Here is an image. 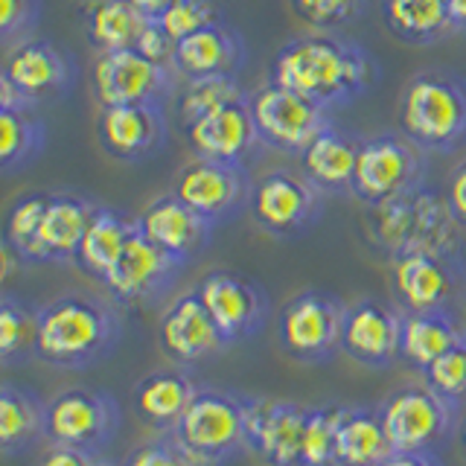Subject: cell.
<instances>
[{
  "label": "cell",
  "instance_id": "1",
  "mask_svg": "<svg viewBox=\"0 0 466 466\" xmlns=\"http://www.w3.org/2000/svg\"><path fill=\"white\" fill-rule=\"evenodd\" d=\"M376 79V65L356 41L332 33H312L289 41L271 62V82L289 87L320 108L344 106Z\"/></svg>",
  "mask_w": 466,
  "mask_h": 466
},
{
  "label": "cell",
  "instance_id": "2",
  "mask_svg": "<svg viewBox=\"0 0 466 466\" xmlns=\"http://www.w3.org/2000/svg\"><path fill=\"white\" fill-rule=\"evenodd\" d=\"M120 341V312L108 300L85 291L41 306L38 356L62 370H85L102 361Z\"/></svg>",
  "mask_w": 466,
  "mask_h": 466
},
{
  "label": "cell",
  "instance_id": "3",
  "mask_svg": "<svg viewBox=\"0 0 466 466\" xmlns=\"http://www.w3.org/2000/svg\"><path fill=\"white\" fill-rule=\"evenodd\" d=\"M461 225L449 210L446 196L420 187L382 204H370L368 233L370 242L390 259L408 251L461 254Z\"/></svg>",
  "mask_w": 466,
  "mask_h": 466
},
{
  "label": "cell",
  "instance_id": "4",
  "mask_svg": "<svg viewBox=\"0 0 466 466\" xmlns=\"http://www.w3.org/2000/svg\"><path fill=\"white\" fill-rule=\"evenodd\" d=\"M400 131L422 152H455L466 143V79L426 70L405 85Z\"/></svg>",
  "mask_w": 466,
  "mask_h": 466
},
{
  "label": "cell",
  "instance_id": "5",
  "mask_svg": "<svg viewBox=\"0 0 466 466\" xmlns=\"http://www.w3.org/2000/svg\"><path fill=\"white\" fill-rule=\"evenodd\" d=\"M248 397L222 388H198L172 437L201 466H218L245 449Z\"/></svg>",
  "mask_w": 466,
  "mask_h": 466
},
{
  "label": "cell",
  "instance_id": "6",
  "mask_svg": "<svg viewBox=\"0 0 466 466\" xmlns=\"http://www.w3.org/2000/svg\"><path fill=\"white\" fill-rule=\"evenodd\" d=\"M76 65L53 41L26 38L6 53L0 73V108H35L73 91Z\"/></svg>",
  "mask_w": 466,
  "mask_h": 466
},
{
  "label": "cell",
  "instance_id": "7",
  "mask_svg": "<svg viewBox=\"0 0 466 466\" xmlns=\"http://www.w3.org/2000/svg\"><path fill=\"white\" fill-rule=\"evenodd\" d=\"M385 434L393 451H434L449 441L458 420V405L429 385H411L379 405Z\"/></svg>",
  "mask_w": 466,
  "mask_h": 466
},
{
  "label": "cell",
  "instance_id": "8",
  "mask_svg": "<svg viewBox=\"0 0 466 466\" xmlns=\"http://www.w3.org/2000/svg\"><path fill=\"white\" fill-rule=\"evenodd\" d=\"M347 306L320 289H306L291 298L277 324V339L286 350V356L295 361H324L341 350V329H344Z\"/></svg>",
  "mask_w": 466,
  "mask_h": 466
},
{
  "label": "cell",
  "instance_id": "9",
  "mask_svg": "<svg viewBox=\"0 0 466 466\" xmlns=\"http://www.w3.org/2000/svg\"><path fill=\"white\" fill-rule=\"evenodd\" d=\"M422 178H426L422 149L408 137L379 135L370 140H361L353 196L361 198L368 208L405 193H414V189L422 187Z\"/></svg>",
  "mask_w": 466,
  "mask_h": 466
},
{
  "label": "cell",
  "instance_id": "10",
  "mask_svg": "<svg viewBox=\"0 0 466 466\" xmlns=\"http://www.w3.org/2000/svg\"><path fill=\"white\" fill-rule=\"evenodd\" d=\"M463 283L461 254L408 251L390 259V286L402 312H451Z\"/></svg>",
  "mask_w": 466,
  "mask_h": 466
},
{
  "label": "cell",
  "instance_id": "11",
  "mask_svg": "<svg viewBox=\"0 0 466 466\" xmlns=\"http://www.w3.org/2000/svg\"><path fill=\"white\" fill-rule=\"evenodd\" d=\"M120 429V405L99 388H67L47 402V441L96 451Z\"/></svg>",
  "mask_w": 466,
  "mask_h": 466
},
{
  "label": "cell",
  "instance_id": "12",
  "mask_svg": "<svg viewBox=\"0 0 466 466\" xmlns=\"http://www.w3.org/2000/svg\"><path fill=\"white\" fill-rule=\"evenodd\" d=\"M248 108L259 140L289 155H300L329 126L327 108L277 82L262 85L257 94L248 96Z\"/></svg>",
  "mask_w": 466,
  "mask_h": 466
},
{
  "label": "cell",
  "instance_id": "13",
  "mask_svg": "<svg viewBox=\"0 0 466 466\" xmlns=\"http://www.w3.org/2000/svg\"><path fill=\"white\" fill-rule=\"evenodd\" d=\"M324 193L300 172L274 169L266 172L251 189L254 222L280 239H295L309 230L320 216Z\"/></svg>",
  "mask_w": 466,
  "mask_h": 466
},
{
  "label": "cell",
  "instance_id": "14",
  "mask_svg": "<svg viewBox=\"0 0 466 466\" xmlns=\"http://www.w3.org/2000/svg\"><path fill=\"white\" fill-rule=\"evenodd\" d=\"M251 189L254 184L248 181L242 164L196 157L181 169L172 193L216 228L218 222L237 216L245 204H251Z\"/></svg>",
  "mask_w": 466,
  "mask_h": 466
},
{
  "label": "cell",
  "instance_id": "15",
  "mask_svg": "<svg viewBox=\"0 0 466 466\" xmlns=\"http://www.w3.org/2000/svg\"><path fill=\"white\" fill-rule=\"evenodd\" d=\"M178 73L152 65L137 50L99 53L94 62V94L102 108L137 106V102H160L172 94Z\"/></svg>",
  "mask_w": 466,
  "mask_h": 466
},
{
  "label": "cell",
  "instance_id": "16",
  "mask_svg": "<svg viewBox=\"0 0 466 466\" xmlns=\"http://www.w3.org/2000/svg\"><path fill=\"white\" fill-rule=\"evenodd\" d=\"M196 291L228 344L251 339L266 327L268 295L248 277L233 271H210L198 280Z\"/></svg>",
  "mask_w": 466,
  "mask_h": 466
},
{
  "label": "cell",
  "instance_id": "17",
  "mask_svg": "<svg viewBox=\"0 0 466 466\" xmlns=\"http://www.w3.org/2000/svg\"><path fill=\"white\" fill-rule=\"evenodd\" d=\"M309 408L291 400H251L245 414V449L268 466H300Z\"/></svg>",
  "mask_w": 466,
  "mask_h": 466
},
{
  "label": "cell",
  "instance_id": "18",
  "mask_svg": "<svg viewBox=\"0 0 466 466\" xmlns=\"http://www.w3.org/2000/svg\"><path fill=\"white\" fill-rule=\"evenodd\" d=\"M99 146L114 160L140 164L167 146V116L160 102L137 106H108L99 111L96 123Z\"/></svg>",
  "mask_w": 466,
  "mask_h": 466
},
{
  "label": "cell",
  "instance_id": "19",
  "mask_svg": "<svg viewBox=\"0 0 466 466\" xmlns=\"http://www.w3.org/2000/svg\"><path fill=\"white\" fill-rule=\"evenodd\" d=\"M400 339H402V309L364 298L347 306L344 329H341V350L364 364V368L385 370L400 359Z\"/></svg>",
  "mask_w": 466,
  "mask_h": 466
},
{
  "label": "cell",
  "instance_id": "20",
  "mask_svg": "<svg viewBox=\"0 0 466 466\" xmlns=\"http://www.w3.org/2000/svg\"><path fill=\"white\" fill-rule=\"evenodd\" d=\"M184 268V262L160 251L155 242H149L140 233V228L131 233L120 262L108 274L106 289L114 300L120 303H143L152 300L172 286V280Z\"/></svg>",
  "mask_w": 466,
  "mask_h": 466
},
{
  "label": "cell",
  "instance_id": "21",
  "mask_svg": "<svg viewBox=\"0 0 466 466\" xmlns=\"http://www.w3.org/2000/svg\"><path fill=\"white\" fill-rule=\"evenodd\" d=\"M157 339L160 350L175 364H193L228 347V339L216 327L210 312L204 309L196 289L187 291V295H178L167 306L157 327Z\"/></svg>",
  "mask_w": 466,
  "mask_h": 466
},
{
  "label": "cell",
  "instance_id": "22",
  "mask_svg": "<svg viewBox=\"0 0 466 466\" xmlns=\"http://www.w3.org/2000/svg\"><path fill=\"white\" fill-rule=\"evenodd\" d=\"M137 228L146 239L184 262V266L189 259H196L213 237V225L208 218H201L193 208H187L175 193L155 198L140 213Z\"/></svg>",
  "mask_w": 466,
  "mask_h": 466
},
{
  "label": "cell",
  "instance_id": "23",
  "mask_svg": "<svg viewBox=\"0 0 466 466\" xmlns=\"http://www.w3.org/2000/svg\"><path fill=\"white\" fill-rule=\"evenodd\" d=\"M187 137L198 157L218 164H242L259 140L248 99L201 116L187 128Z\"/></svg>",
  "mask_w": 466,
  "mask_h": 466
},
{
  "label": "cell",
  "instance_id": "24",
  "mask_svg": "<svg viewBox=\"0 0 466 466\" xmlns=\"http://www.w3.org/2000/svg\"><path fill=\"white\" fill-rule=\"evenodd\" d=\"M245 65V41L222 21L175 44V73L184 79L237 76Z\"/></svg>",
  "mask_w": 466,
  "mask_h": 466
},
{
  "label": "cell",
  "instance_id": "25",
  "mask_svg": "<svg viewBox=\"0 0 466 466\" xmlns=\"http://www.w3.org/2000/svg\"><path fill=\"white\" fill-rule=\"evenodd\" d=\"M196 390L198 385L187 370L164 368L140 379L131 390V402H135V411L146 426L160 434H172L189 402H193Z\"/></svg>",
  "mask_w": 466,
  "mask_h": 466
},
{
  "label": "cell",
  "instance_id": "26",
  "mask_svg": "<svg viewBox=\"0 0 466 466\" xmlns=\"http://www.w3.org/2000/svg\"><path fill=\"white\" fill-rule=\"evenodd\" d=\"M359 140L341 135L332 126H327L320 135L300 152L303 175L309 178L320 193L339 196L353 193L356 178V160H359Z\"/></svg>",
  "mask_w": 466,
  "mask_h": 466
},
{
  "label": "cell",
  "instance_id": "27",
  "mask_svg": "<svg viewBox=\"0 0 466 466\" xmlns=\"http://www.w3.org/2000/svg\"><path fill=\"white\" fill-rule=\"evenodd\" d=\"M94 210H96V204L76 193H50L47 213H44V222H41L44 262L76 259V251L82 245L87 225H91Z\"/></svg>",
  "mask_w": 466,
  "mask_h": 466
},
{
  "label": "cell",
  "instance_id": "28",
  "mask_svg": "<svg viewBox=\"0 0 466 466\" xmlns=\"http://www.w3.org/2000/svg\"><path fill=\"white\" fill-rule=\"evenodd\" d=\"M135 230H137V218H126L123 213H116L111 208H99L96 204L91 225L85 230L82 245L73 262H76L85 274H91L96 280L106 283L114 266L120 262Z\"/></svg>",
  "mask_w": 466,
  "mask_h": 466
},
{
  "label": "cell",
  "instance_id": "29",
  "mask_svg": "<svg viewBox=\"0 0 466 466\" xmlns=\"http://www.w3.org/2000/svg\"><path fill=\"white\" fill-rule=\"evenodd\" d=\"M47 437V405L15 382L0 385V455L12 458Z\"/></svg>",
  "mask_w": 466,
  "mask_h": 466
},
{
  "label": "cell",
  "instance_id": "30",
  "mask_svg": "<svg viewBox=\"0 0 466 466\" xmlns=\"http://www.w3.org/2000/svg\"><path fill=\"white\" fill-rule=\"evenodd\" d=\"M149 18L128 0H85V41L96 53L135 50Z\"/></svg>",
  "mask_w": 466,
  "mask_h": 466
},
{
  "label": "cell",
  "instance_id": "31",
  "mask_svg": "<svg viewBox=\"0 0 466 466\" xmlns=\"http://www.w3.org/2000/svg\"><path fill=\"white\" fill-rule=\"evenodd\" d=\"M463 335L466 327H461L451 312H402L400 359L426 370L431 361L449 353Z\"/></svg>",
  "mask_w": 466,
  "mask_h": 466
},
{
  "label": "cell",
  "instance_id": "32",
  "mask_svg": "<svg viewBox=\"0 0 466 466\" xmlns=\"http://www.w3.org/2000/svg\"><path fill=\"white\" fill-rule=\"evenodd\" d=\"M390 441L385 434L379 408H350L339 422V441H335V461L339 466H379L390 455Z\"/></svg>",
  "mask_w": 466,
  "mask_h": 466
},
{
  "label": "cell",
  "instance_id": "33",
  "mask_svg": "<svg viewBox=\"0 0 466 466\" xmlns=\"http://www.w3.org/2000/svg\"><path fill=\"white\" fill-rule=\"evenodd\" d=\"M385 24L405 44H434L458 33L446 0H385Z\"/></svg>",
  "mask_w": 466,
  "mask_h": 466
},
{
  "label": "cell",
  "instance_id": "34",
  "mask_svg": "<svg viewBox=\"0 0 466 466\" xmlns=\"http://www.w3.org/2000/svg\"><path fill=\"white\" fill-rule=\"evenodd\" d=\"M38 324L41 306L15 295L0 298V364L4 368H18L38 356Z\"/></svg>",
  "mask_w": 466,
  "mask_h": 466
},
{
  "label": "cell",
  "instance_id": "35",
  "mask_svg": "<svg viewBox=\"0 0 466 466\" xmlns=\"http://www.w3.org/2000/svg\"><path fill=\"white\" fill-rule=\"evenodd\" d=\"M47 128L33 114V108H0V169L12 175L44 152Z\"/></svg>",
  "mask_w": 466,
  "mask_h": 466
},
{
  "label": "cell",
  "instance_id": "36",
  "mask_svg": "<svg viewBox=\"0 0 466 466\" xmlns=\"http://www.w3.org/2000/svg\"><path fill=\"white\" fill-rule=\"evenodd\" d=\"M245 91L239 87L237 76H204V79H187L184 91L178 96V120L189 128L201 116L213 111H222L228 106L245 102Z\"/></svg>",
  "mask_w": 466,
  "mask_h": 466
},
{
  "label": "cell",
  "instance_id": "37",
  "mask_svg": "<svg viewBox=\"0 0 466 466\" xmlns=\"http://www.w3.org/2000/svg\"><path fill=\"white\" fill-rule=\"evenodd\" d=\"M47 201L50 193H29L21 196L12 204L6 213V225H4V242L12 245L15 251L24 257V262H44L41 251V222L44 213H47Z\"/></svg>",
  "mask_w": 466,
  "mask_h": 466
},
{
  "label": "cell",
  "instance_id": "38",
  "mask_svg": "<svg viewBox=\"0 0 466 466\" xmlns=\"http://www.w3.org/2000/svg\"><path fill=\"white\" fill-rule=\"evenodd\" d=\"M344 405H312L303 429L300 466H339L335 461V441H339V422Z\"/></svg>",
  "mask_w": 466,
  "mask_h": 466
},
{
  "label": "cell",
  "instance_id": "39",
  "mask_svg": "<svg viewBox=\"0 0 466 466\" xmlns=\"http://www.w3.org/2000/svg\"><path fill=\"white\" fill-rule=\"evenodd\" d=\"M422 376H426V385L431 390H437L449 402L461 405L466 400V335L449 350V353L431 361L429 368L422 370Z\"/></svg>",
  "mask_w": 466,
  "mask_h": 466
},
{
  "label": "cell",
  "instance_id": "40",
  "mask_svg": "<svg viewBox=\"0 0 466 466\" xmlns=\"http://www.w3.org/2000/svg\"><path fill=\"white\" fill-rule=\"evenodd\" d=\"M157 21L169 33V38L178 44L181 38L198 33V29L218 24V9L213 0H175Z\"/></svg>",
  "mask_w": 466,
  "mask_h": 466
},
{
  "label": "cell",
  "instance_id": "41",
  "mask_svg": "<svg viewBox=\"0 0 466 466\" xmlns=\"http://www.w3.org/2000/svg\"><path fill=\"white\" fill-rule=\"evenodd\" d=\"M368 0H291L298 18L315 29H341L364 12Z\"/></svg>",
  "mask_w": 466,
  "mask_h": 466
},
{
  "label": "cell",
  "instance_id": "42",
  "mask_svg": "<svg viewBox=\"0 0 466 466\" xmlns=\"http://www.w3.org/2000/svg\"><path fill=\"white\" fill-rule=\"evenodd\" d=\"M41 0H0V41L4 47H15L29 38L38 26Z\"/></svg>",
  "mask_w": 466,
  "mask_h": 466
},
{
  "label": "cell",
  "instance_id": "43",
  "mask_svg": "<svg viewBox=\"0 0 466 466\" xmlns=\"http://www.w3.org/2000/svg\"><path fill=\"white\" fill-rule=\"evenodd\" d=\"M123 466H201V463L189 458L187 451L175 443L172 434H167V437L160 434L155 441H146L131 449Z\"/></svg>",
  "mask_w": 466,
  "mask_h": 466
},
{
  "label": "cell",
  "instance_id": "44",
  "mask_svg": "<svg viewBox=\"0 0 466 466\" xmlns=\"http://www.w3.org/2000/svg\"><path fill=\"white\" fill-rule=\"evenodd\" d=\"M143 58H149L152 65L157 67H167V70H175V41L169 38V33L160 21H149L143 29V35L135 47Z\"/></svg>",
  "mask_w": 466,
  "mask_h": 466
},
{
  "label": "cell",
  "instance_id": "45",
  "mask_svg": "<svg viewBox=\"0 0 466 466\" xmlns=\"http://www.w3.org/2000/svg\"><path fill=\"white\" fill-rule=\"evenodd\" d=\"M38 466H102V461L94 455V451L53 443V446L47 449V455L41 458Z\"/></svg>",
  "mask_w": 466,
  "mask_h": 466
},
{
  "label": "cell",
  "instance_id": "46",
  "mask_svg": "<svg viewBox=\"0 0 466 466\" xmlns=\"http://www.w3.org/2000/svg\"><path fill=\"white\" fill-rule=\"evenodd\" d=\"M446 201H449V210L455 216V222L466 230V160L455 167L446 187Z\"/></svg>",
  "mask_w": 466,
  "mask_h": 466
},
{
  "label": "cell",
  "instance_id": "47",
  "mask_svg": "<svg viewBox=\"0 0 466 466\" xmlns=\"http://www.w3.org/2000/svg\"><path fill=\"white\" fill-rule=\"evenodd\" d=\"M379 466H443L434 451H390Z\"/></svg>",
  "mask_w": 466,
  "mask_h": 466
},
{
  "label": "cell",
  "instance_id": "48",
  "mask_svg": "<svg viewBox=\"0 0 466 466\" xmlns=\"http://www.w3.org/2000/svg\"><path fill=\"white\" fill-rule=\"evenodd\" d=\"M128 4H131V6H137L149 21H157L160 15H164V12L175 4V0H128Z\"/></svg>",
  "mask_w": 466,
  "mask_h": 466
},
{
  "label": "cell",
  "instance_id": "49",
  "mask_svg": "<svg viewBox=\"0 0 466 466\" xmlns=\"http://www.w3.org/2000/svg\"><path fill=\"white\" fill-rule=\"evenodd\" d=\"M446 9L455 29H466V0H446Z\"/></svg>",
  "mask_w": 466,
  "mask_h": 466
},
{
  "label": "cell",
  "instance_id": "50",
  "mask_svg": "<svg viewBox=\"0 0 466 466\" xmlns=\"http://www.w3.org/2000/svg\"><path fill=\"white\" fill-rule=\"evenodd\" d=\"M461 441H463V449H466V422H463V429H461Z\"/></svg>",
  "mask_w": 466,
  "mask_h": 466
},
{
  "label": "cell",
  "instance_id": "51",
  "mask_svg": "<svg viewBox=\"0 0 466 466\" xmlns=\"http://www.w3.org/2000/svg\"><path fill=\"white\" fill-rule=\"evenodd\" d=\"M102 466H111V463H102Z\"/></svg>",
  "mask_w": 466,
  "mask_h": 466
}]
</instances>
